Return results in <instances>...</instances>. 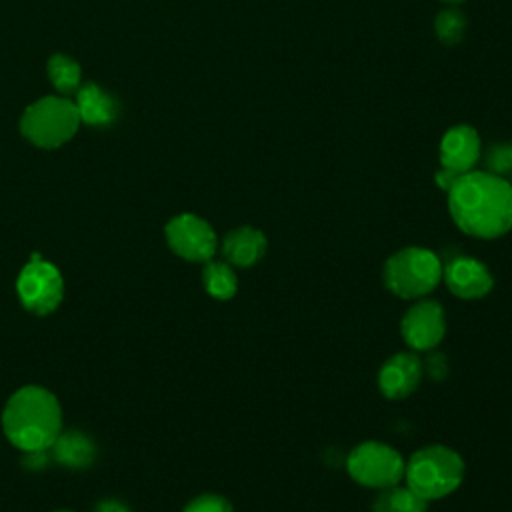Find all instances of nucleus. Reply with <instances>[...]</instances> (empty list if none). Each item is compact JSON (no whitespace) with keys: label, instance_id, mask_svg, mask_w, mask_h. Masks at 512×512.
<instances>
[{"label":"nucleus","instance_id":"10","mask_svg":"<svg viewBox=\"0 0 512 512\" xmlns=\"http://www.w3.org/2000/svg\"><path fill=\"white\" fill-rule=\"evenodd\" d=\"M442 282L460 300H480L492 292L494 274L480 258L454 252L442 260Z\"/></svg>","mask_w":512,"mask_h":512},{"label":"nucleus","instance_id":"20","mask_svg":"<svg viewBox=\"0 0 512 512\" xmlns=\"http://www.w3.org/2000/svg\"><path fill=\"white\" fill-rule=\"evenodd\" d=\"M480 162L484 166V172H490L494 176H506L512 174V146L510 142H492L486 150L480 154Z\"/></svg>","mask_w":512,"mask_h":512},{"label":"nucleus","instance_id":"15","mask_svg":"<svg viewBox=\"0 0 512 512\" xmlns=\"http://www.w3.org/2000/svg\"><path fill=\"white\" fill-rule=\"evenodd\" d=\"M52 458L68 468H86L96 458V444L80 430H62L50 446Z\"/></svg>","mask_w":512,"mask_h":512},{"label":"nucleus","instance_id":"8","mask_svg":"<svg viewBox=\"0 0 512 512\" xmlns=\"http://www.w3.org/2000/svg\"><path fill=\"white\" fill-rule=\"evenodd\" d=\"M446 312L436 298H418L400 318V336L408 350L430 352L440 346L446 336Z\"/></svg>","mask_w":512,"mask_h":512},{"label":"nucleus","instance_id":"13","mask_svg":"<svg viewBox=\"0 0 512 512\" xmlns=\"http://www.w3.org/2000/svg\"><path fill=\"white\" fill-rule=\"evenodd\" d=\"M218 248L222 252V260L234 268H252L266 256L268 238L260 228L244 224L228 230Z\"/></svg>","mask_w":512,"mask_h":512},{"label":"nucleus","instance_id":"18","mask_svg":"<svg viewBox=\"0 0 512 512\" xmlns=\"http://www.w3.org/2000/svg\"><path fill=\"white\" fill-rule=\"evenodd\" d=\"M466 26H468L466 16L456 6L440 10L434 18V34H436L438 42H442L444 46L460 44L466 34Z\"/></svg>","mask_w":512,"mask_h":512},{"label":"nucleus","instance_id":"22","mask_svg":"<svg viewBox=\"0 0 512 512\" xmlns=\"http://www.w3.org/2000/svg\"><path fill=\"white\" fill-rule=\"evenodd\" d=\"M428 356L422 360V366H424V376H428L430 380L434 382H440L448 376L450 372V364H448V358L444 352H438L436 348L426 352Z\"/></svg>","mask_w":512,"mask_h":512},{"label":"nucleus","instance_id":"21","mask_svg":"<svg viewBox=\"0 0 512 512\" xmlns=\"http://www.w3.org/2000/svg\"><path fill=\"white\" fill-rule=\"evenodd\" d=\"M182 512H234V506L228 498L220 494H200L192 498Z\"/></svg>","mask_w":512,"mask_h":512},{"label":"nucleus","instance_id":"17","mask_svg":"<svg viewBox=\"0 0 512 512\" xmlns=\"http://www.w3.org/2000/svg\"><path fill=\"white\" fill-rule=\"evenodd\" d=\"M204 290L216 300H230L238 292L236 268L226 260H208L202 266Z\"/></svg>","mask_w":512,"mask_h":512},{"label":"nucleus","instance_id":"26","mask_svg":"<svg viewBox=\"0 0 512 512\" xmlns=\"http://www.w3.org/2000/svg\"><path fill=\"white\" fill-rule=\"evenodd\" d=\"M56 512H70V510H56Z\"/></svg>","mask_w":512,"mask_h":512},{"label":"nucleus","instance_id":"19","mask_svg":"<svg viewBox=\"0 0 512 512\" xmlns=\"http://www.w3.org/2000/svg\"><path fill=\"white\" fill-rule=\"evenodd\" d=\"M80 74L82 72L78 62H74L64 54H54L48 60V76L62 96L72 94L80 88Z\"/></svg>","mask_w":512,"mask_h":512},{"label":"nucleus","instance_id":"12","mask_svg":"<svg viewBox=\"0 0 512 512\" xmlns=\"http://www.w3.org/2000/svg\"><path fill=\"white\" fill-rule=\"evenodd\" d=\"M480 154V136L468 124H456L448 128L440 140V166L456 174L474 170V166L480 162Z\"/></svg>","mask_w":512,"mask_h":512},{"label":"nucleus","instance_id":"5","mask_svg":"<svg viewBox=\"0 0 512 512\" xmlns=\"http://www.w3.org/2000/svg\"><path fill=\"white\" fill-rule=\"evenodd\" d=\"M78 124L80 116L70 98L44 96L24 110L20 130L40 148H58L76 134Z\"/></svg>","mask_w":512,"mask_h":512},{"label":"nucleus","instance_id":"25","mask_svg":"<svg viewBox=\"0 0 512 512\" xmlns=\"http://www.w3.org/2000/svg\"><path fill=\"white\" fill-rule=\"evenodd\" d=\"M440 2H444V4H450V6H458V4H462L464 0H440Z\"/></svg>","mask_w":512,"mask_h":512},{"label":"nucleus","instance_id":"14","mask_svg":"<svg viewBox=\"0 0 512 512\" xmlns=\"http://www.w3.org/2000/svg\"><path fill=\"white\" fill-rule=\"evenodd\" d=\"M76 110L82 122L92 126H106L118 116V102L94 82H86L76 90Z\"/></svg>","mask_w":512,"mask_h":512},{"label":"nucleus","instance_id":"16","mask_svg":"<svg viewBox=\"0 0 512 512\" xmlns=\"http://www.w3.org/2000/svg\"><path fill=\"white\" fill-rule=\"evenodd\" d=\"M428 500L420 498L414 490H410L406 484H396L384 490H378L370 512H428Z\"/></svg>","mask_w":512,"mask_h":512},{"label":"nucleus","instance_id":"3","mask_svg":"<svg viewBox=\"0 0 512 512\" xmlns=\"http://www.w3.org/2000/svg\"><path fill=\"white\" fill-rule=\"evenodd\" d=\"M466 476V462L446 444H426L406 458L404 484L432 502L456 492Z\"/></svg>","mask_w":512,"mask_h":512},{"label":"nucleus","instance_id":"2","mask_svg":"<svg viewBox=\"0 0 512 512\" xmlns=\"http://www.w3.org/2000/svg\"><path fill=\"white\" fill-rule=\"evenodd\" d=\"M2 428L22 452L50 450L62 432V410L56 396L42 386L16 390L4 406Z\"/></svg>","mask_w":512,"mask_h":512},{"label":"nucleus","instance_id":"4","mask_svg":"<svg viewBox=\"0 0 512 512\" xmlns=\"http://www.w3.org/2000/svg\"><path fill=\"white\" fill-rule=\"evenodd\" d=\"M442 282V258L426 246H404L382 264L384 288L400 300L430 296Z\"/></svg>","mask_w":512,"mask_h":512},{"label":"nucleus","instance_id":"27","mask_svg":"<svg viewBox=\"0 0 512 512\" xmlns=\"http://www.w3.org/2000/svg\"><path fill=\"white\" fill-rule=\"evenodd\" d=\"M510 146H512V142H510Z\"/></svg>","mask_w":512,"mask_h":512},{"label":"nucleus","instance_id":"24","mask_svg":"<svg viewBox=\"0 0 512 512\" xmlns=\"http://www.w3.org/2000/svg\"><path fill=\"white\" fill-rule=\"evenodd\" d=\"M94 512H132V510L120 500H102Z\"/></svg>","mask_w":512,"mask_h":512},{"label":"nucleus","instance_id":"6","mask_svg":"<svg viewBox=\"0 0 512 512\" xmlns=\"http://www.w3.org/2000/svg\"><path fill=\"white\" fill-rule=\"evenodd\" d=\"M406 458L392 444L364 440L346 454V472L362 488L374 492L404 482Z\"/></svg>","mask_w":512,"mask_h":512},{"label":"nucleus","instance_id":"23","mask_svg":"<svg viewBox=\"0 0 512 512\" xmlns=\"http://www.w3.org/2000/svg\"><path fill=\"white\" fill-rule=\"evenodd\" d=\"M458 176H460V174H456V172H452V170H448V168H440V170H436V174H434V182H436L438 188H442L444 192H448V190L452 188V184L456 182Z\"/></svg>","mask_w":512,"mask_h":512},{"label":"nucleus","instance_id":"1","mask_svg":"<svg viewBox=\"0 0 512 512\" xmlns=\"http://www.w3.org/2000/svg\"><path fill=\"white\" fill-rule=\"evenodd\" d=\"M448 194L452 222L478 240H496L512 230V182L484 170L460 174Z\"/></svg>","mask_w":512,"mask_h":512},{"label":"nucleus","instance_id":"9","mask_svg":"<svg viewBox=\"0 0 512 512\" xmlns=\"http://www.w3.org/2000/svg\"><path fill=\"white\" fill-rule=\"evenodd\" d=\"M166 242L170 250L188 262H208L216 256L218 236L200 216L184 212L166 224Z\"/></svg>","mask_w":512,"mask_h":512},{"label":"nucleus","instance_id":"11","mask_svg":"<svg viewBox=\"0 0 512 512\" xmlns=\"http://www.w3.org/2000/svg\"><path fill=\"white\" fill-rule=\"evenodd\" d=\"M424 380L422 358L414 350H400L388 356L376 374V384L386 400H404L412 396Z\"/></svg>","mask_w":512,"mask_h":512},{"label":"nucleus","instance_id":"7","mask_svg":"<svg viewBox=\"0 0 512 512\" xmlns=\"http://www.w3.org/2000/svg\"><path fill=\"white\" fill-rule=\"evenodd\" d=\"M16 290L26 310L46 316L62 302L64 280L52 262L42 260L40 254H32L30 262L20 270Z\"/></svg>","mask_w":512,"mask_h":512}]
</instances>
